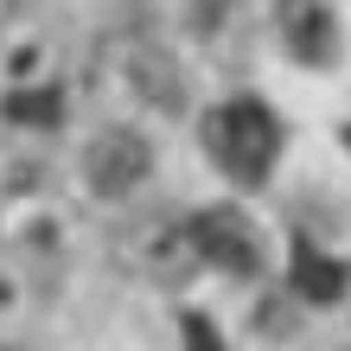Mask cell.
Listing matches in <instances>:
<instances>
[{
    "label": "cell",
    "instance_id": "4",
    "mask_svg": "<svg viewBox=\"0 0 351 351\" xmlns=\"http://www.w3.org/2000/svg\"><path fill=\"white\" fill-rule=\"evenodd\" d=\"M287 32H294L300 58H326L319 45L332 38V19H326V7H319V0H294V7H287Z\"/></svg>",
    "mask_w": 351,
    "mask_h": 351
},
{
    "label": "cell",
    "instance_id": "1",
    "mask_svg": "<svg viewBox=\"0 0 351 351\" xmlns=\"http://www.w3.org/2000/svg\"><path fill=\"white\" fill-rule=\"evenodd\" d=\"M204 141H211V160H217L237 185L268 179V167H275V154H281L275 115H268L262 102H250V96L223 102V109L211 115V128H204Z\"/></svg>",
    "mask_w": 351,
    "mask_h": 351
},
{
    "label": "cell",
    "instance_id": "3",
    "mask_svg": "<svg viewBox=\"0 0 351 351\" xmlns=\"http://www.w3.org/2000/svg\"><path fill=\"white\" fill-rule=\"evenodd\" d=\"M90 173H96L102 192H128V185L147 173V154H141L134 134H102L96 154H90Z\"/></svg>",
    "mask_w": 351,
    "mask_h": 351
},
{
    "label": "cell",
    "instance_id": "2",
    "mask_svg": "<svg viewBox=\"0 0 351 351\" xmlns=\"http://www.w3.org/2000/svg\"><path fill=\"white\" fill-rule=\"evenodd\" d=\"M198 243H204V256L211 262H223V268H237V275H250L256 268V230H250V217L243 211H211L198 223Z\"/></svg>",
    "mask_w": 351,
    "mask_h": 351
},
{
    "label": "cell",
    "instance_id": "5",
    "mask_svg": "<svg viewBox=\"0 0 351 351\" xmlns=\"http://www.w3.org/2000/svg\"><path fill=\"white\" fill-rule=\"evenodd\" d=\"M294 287H300L306 300H339V294H345V268L306 250V256H300V268H294Z\"/></svg>",
    "mask_w": 351,
    "mask_h": 351
}]
</instances>
